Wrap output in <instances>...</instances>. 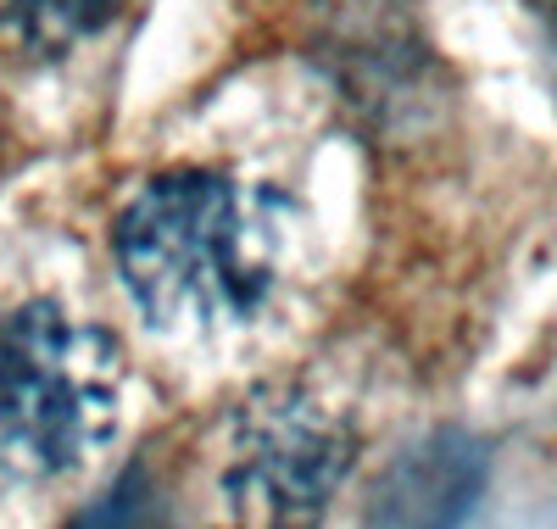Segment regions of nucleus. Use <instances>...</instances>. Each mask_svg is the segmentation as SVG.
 <instances>
[{
    "mask_svg": "<svg viewBox=\"0 0 557 529\" xmlns=\"http://www.w3.org/2000/svg\"><path fill=\"white\" fill-rule=\"evenodd\" d=\"M351 463L357 441L341 418L296 391H278L240 413L228 491L262 529H318Z\"/></svg>",
    "mask_w": 557,
    "mask_h": 529,
    "instance_id": "nucleus-3",
    "label": "nucleus"
},
{
    "mask_svg": "<svg viewBox=\"0 0 557 529\" xmlns=\"http://www.w3.org/2000/svg\"><path fill=\"white\" fill-rule=\"evenodd\" d=\"M123 17V0H0V34L23 57L57 62Z\"/></svg>",
    "mask_w": 557,
    "mask_h": 529,
    "instance_id": "nucleus-5",
    "label": "nucleus"
},
{
    "mask_svg": "<svg viewBox=\"0 0 557 529\" xmlns=\"http://www.w3.org/2000/svg\"><path fill=\"white\" fill-rule=\"evenodd\" d=\"M485 479L491 452L462 429H441L385 473L368 529H462L485 496Z\"/></svg>",
    "mask_w": 557,
    "mask_h": 529,
    "instance_id": "nucleus-4",
    "label": "nucleus"
},
{
    "mask_svg": "<svg viewBox=\"0 0 557 529\" xmlns=\"http://www.w3.org/2000/svg\"><path fill=\"white\" fill-rule=\"evenodd\" d=\"M123 357L112 334L28 302L0 318V468L57 479L89 463L117 429Z\"/></svg>",
    "mask_w": 557,
    "mask_h": 529,
    "instance_id": "nucleus-2",
    "label": "nucleus"
},
{
    "mask_svg": "<svg viewBox=\"0 0 557 529\" xmlns=\"http://www.w3.org/2000/svg\"><path fill=\"white\" fill-rule=\"evenodd\" d=\"M117 273L168 329H228L273 291V229L240 184L218 173H162L117 212Z\"/></svg>",
    "mask_w": 557,
    "mask_h": 529,
    "instance_id": "nucleus-1",
    "label": "nucleus"
},
{
    "mask_svg": "<svg viewBox=\"0 0 557 529\" xmlns=\"http://www.w3.org/2000/svg\"><path fill=\"white\" fill-rule=\"evenodd\" d=\"M73 529H162L157 491H151L146 468H128L101 502H89V507L73 518Z\"/></svg>",
    "mask_w": 557,
    "mask_h": 529,
    "instance_id": "nucleus-6",
    "label": "nucleus"
},
{
    "mask_svg": "<svg viewBox=\"0 0 557 529\" xmlns=\"http://www.w3.org/2000/svg\"><path fill=\"white\" fill-rule=\"evenodd\" d=\"M541 17H546V34H552V51H557V0H541Z\"/></svg>",
    "mask_w": 557,
    "mask_h": 529,
    "instance_id": "nucleus-7",
    "label": "nucleus"
}]
</instances>
